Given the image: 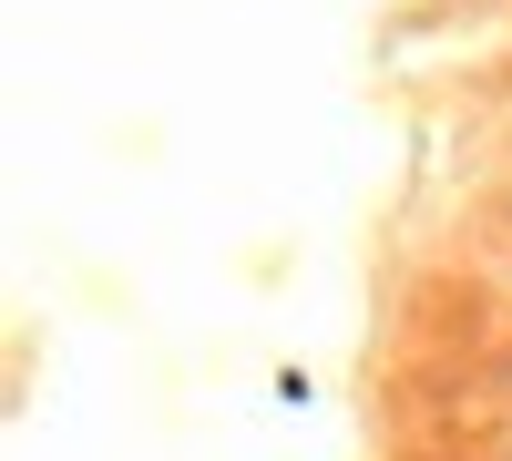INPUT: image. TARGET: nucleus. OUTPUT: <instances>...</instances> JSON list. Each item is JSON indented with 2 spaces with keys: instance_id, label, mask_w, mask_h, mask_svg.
Wrapping results in <instances>:
<instances>
[{
  "instance_id": "nucleus-1",
  "label": "nucleus",
  "mask_w": 512,
  "mask_h": 461,
  "mask_svg": "<svg viewBox=\"0 0 512 461\" xmlns=\"http://www.w3.org/2000/svg\"><path fill=\"white\" fill-rule=\"evenodd\" d=\"M267 400H277V410H318V380H308V369H297V359H287V369H277V380H267Z\"/></svg>"
},
{
  "instance_id": "nucleus-2",
  "label": "nucleus",
  "mask_w": 512,
  "mask_h": 461,
  "mask_svg": "<svg viewBox=\"0 0 512 461\" xmlns=\"http://www.w3.org/2000/svg\"><path fill=\"white\" fill-rule=\"evenodd\" d=\"M502 461H512V451H502Z\"/></svg>"
}]
</instances>
